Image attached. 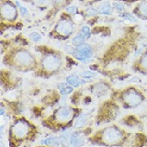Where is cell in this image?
<instances>
[{"instance_id": "6da1fadb", "label": "cell", "mask_w": 147, "mask_h": 147, "mask_svg": "<svg viewBox=\"0 0 147 147\" xmlns=\"http://www.w3.org/2000/svg\"><path fill=\"white\" fill-rule=\"evenodd\" d=\"M4 63L20 71L32 70L38 66L35 57L25 49H15L7 54Z\"/></svg>"}, {"instance_id": "7a4b0ae2", "label": "cell", "mask_w": 147, "mask_h": 147, "mask_svg": "<svg viewBox=\"0 0 147 147\" xmlns=\"http://www.w3.org/2000/svg\"><path fill=\"white\" fill-rule=\"evenodd\" d=\"M100 140L106 146H121L128 140V134L121 128L114 125L105 128L101 131Z\"/></svg>"}, {"instance_id": "3957f363", "label": "cell", "mask_w": 147, "mask_h": 147, "mask_svg": "<svg viewBox=\"0 0 147 147\" xmlns=\"http://www.w3.org/2000/svg\"><path fill=\"white\" fill-rule=\"evenodd\" d=\"M119 100L121 101L123 108L134 109L144 102V96L141 90L137 89L136 87L130 86L119 92Z\"/></svg>"}, {"instance_id": "277c9868", "label": "cell", "mask_w": 147, "mask_h": 147, "mask_svg": "<svg viewBox=\"0 0 147 147\" xmlns=\"http://www.w3.org/2000/svg\"><path fill=\"white\" fill-rule=\"evenodd\" d=\"M62 64L63 62L60 55L53 52L45 53L40 61L41 70L45 73L52 74V75L59 71V69L62 67Z\"/></svg>"}, {"instance_id": "5b68a950", "label": "cell", "mask_w": 147, "mask_h": 147, "mask_svg": "<svg viewBox=\"0 0 147 147\" xmlns=\"http://www.w3.org/2000/svg\"><path fill=\"white\" fill-rule=\"evenodd\" d=\"M30 132V124L25 119H18L10 129V136L14 141H21L29 136Z\"/></svg>"}, {"instance_id": "8992f818", "label": "cell", "mask_w": 147, "mask_h": 147, "mask_svg": "<svg viewBox=\"0 0 147 147\" xmlns=\"http://www.w3.org/2000/svg\"><path fill=\"white\" fill-rule=\"evenodd\" d=\"M74 30V25L73 22L68 20V18H62L58 21L54 28V31L53 34H55L56 38H62V39H67L69 38L73 33Z\"/></svg>"}, {"instance_id": "52a82bcc", "label": "cell", "mask_w": 147, "mask_h": 147, "mask_svg": "<svg viewBox=\"0 0 147 147\" xmlns=\"http://www.w3.org/2000/svg\"><path fill=\"white\" fill-rule=\"evenodd\" d=\"M75 116V109L70 107H62L54 112L53 119L59 124H67Z\"/></svg>"}, {"instance_id": "ba28073f", "label": "cell", "mask_w": 147, "mask_h": 147, "mask_svg": "<svg viewBox=\"0 0 147 147\" xmlns=\"http://www.w3.org/2000/svg\"><path fill=\"white\" fill-rule=\"evenodd\" d=\"M18 17V10L16 6L10 1H5L1 5V18L7 21L16 20Z\"/></svg>"}, {"instance_id": "9c48e42d", "label": "cell", "mask_w": 147, "mask_h": 147, "mask_svg": "<svg viewBox=\"0 0 147 147\" xmlns=\"http://www.w3.org/2000/svg\"><path fill=\"white\" fill-rule=\"evenodd\" d=\"M73 55H74V57L77 60H79V61L86 62V60L90 59L93 56V48H92L89 44L84 43L80 46H77Z\"/></svg>"}, {"instance_id": "30bf717a", "label": "cell", "mask_w": 147, "mask_h": 147, "mask_svg": "<svg viewBox=\"0 0 147 147\" xmlns=\"http://www.w3.org/2000/svg\"><path fill=\"white\" fill-rule=\"evenodd\" d=\"M132 68L135 72L147 76V52L144 53L136 60L133 63Z\"/></svg>"}, {"instance_id": "8fae6325", "label": "cell", "mask_w": 147, "mask_h": 147, "mask_svg": "<svg viewBox=\"0 0 147 147\" xmlns=\"http://www.w3.org/2000/svg\"><path fill=\"white\" fill-rule=\"evenodd\" d=\"M133 14L139 18L147 20V0H144L138 4L133 10Z\"/></svg>"}, {"instance_id": "7c38bea8", "label": "cell", "mask_w": 147, "mask_h": 147, "mask_svg": "<svg viewBox=\"0 0 147 147\" xmlns=\"http://www.w3.org/2000/svg\"><path fill=\"white\" fill-rule=\"evenodd\" d=\"M70 144L74 147H81L85 144L86 142V138L83 135V133L76 131V132H73L70 135Z\"/></svg>"}, {"instance_id": "4fadbf2b", "label": "cell", "mask_w": 147, "mask_h": 147, "mask_svg": "<svg viewBox=\"0 0 147 147\" xmlns=\"http://www.w3.org/2000/svg\"><path fill=\"white\" fill-rule=\"evenodd\" d=\"M41 144L44 145H49V146H59L62 144L61 138L57 136H50L46 138L43 141H41Z\"/></svg>"}, {"instance_id": "5bb4252c", "label": "cell", "mask_w": 147, "mask_h": 147, "mask_svg": "<svg viewBox=\"0 0 147 147\" xmlns=\"http://www.w3.org/2000/svg\"><path fill=\"white\" fill-rule=\"evenodd\" d=\"M96 11H98V13H99V14H102V15H111L112 7H111V5H110V3L104 2L98 7Z\"/></svg>"}, {"instance_id": "9a60e30c", "label": "cell", "mask_w": 147, "mask_h": 147, "mask_svg": "<svg viewBox=\"0 0 147 147\" xmlns=\"http://www.w3.org/2000/svg\"><path fill=\"white\" fill-rule=\"evenodd\" d=\"M66 82L69 85L74 86V87H77L83 84H85L86 81L84 79H80L79 77H77L76 76H69L66 77Z\"/></svg>"}, {"instance_id": "2e32d148", "label": "cell", "mask_w": 147, "mask_h": 147, "mask_svg": "<svg viewBox=\"0 0 147 147\" xmlns=\"http://www.w3.org/2000/svg\"><path fill=\"white\" fill-rule=\"evenodd\" d=\"M57 87L60 90V92H61V94L63 96L68 95L73 92V86L66 84V83H59L57 85Z\"/></svg>"}, {"instance_id": "e0dca14e", "label": "cell", "mask_w": 147, "mask_h": 147, "mask_svg": "<svg viewBox=\"0 0 147 147\" xmlns=\"http://www.w3.org/2000/svg\"><path fill=\"white\" fill-rule=\"evenodd\" d=\"M108 90H109V88L105 87V85H103V84H96L94 86V88H93V93L95 95H96L98 96H102L105 94H107Z\"/></svg>"}, {"instance_id": "ac0fdd59", "label": "cell", "mask_w": 147, "mask_h": 147, "mask_svg": "<svg viewBox=\"0 0 147 147\" xmlns=\"http://www.w3.org/2000/svg\"><path fill=\"white\" fill-rule=\"evenodd\" d=\"M87 119H88V115L84 113V114H81L78 119H76V121L75 123V127L76 128H79V127H83L86 125L87 123Z\"/></svg>"}, {"instance_id": "d6986e66", "label": "cell", "mask_w": 147, "mask_h": 147, "mask_svg": "<svg viewBox=\"0 0 147 147\" xmlns=\"http://www.w3.org/2000/svg\"><path fill=\"white\" fill-rule=\"evenodd\" d=\"M85 39H86V37L82 33H79V34H77L76 37H74L72 42H73L74 45L77 47V46H80V45L85 43Z\"/></svg>"}, {"instance_id": "ffe728a7", "label": "cell", "mask_w": 147, "mask_h": 147, "mask_svg": "<svg viewBox=\"0 0 147 147\" xmlns=\"http://www.w3.org/2000/svg\"><path fill=\"white\" fill-rule=\"evenodd\" d=\"M121 17L125 20H129V21H131V22H137V18L130 13H126V12L122 13L121 15Z\"/></svg>"}, {"instance_id": "44dd1931", "label": "cell", "mask_w": 147, "mask_h": 147, "mask_svg": "<svg viewBox=\"0 0 147 147\" xmlns=\"http://www.w3.org/2000/svg\"><path fill=\"white\" fill-rule=\"evenodd\" d=\"M96 76V74L91 71H83L80 73V76L83 78H86V79H89V78H93Z\"/></svg>"}, {"instance_id": "7402d4cb", "label": "cell", "mask_w": 147, "mask_h": 147, "mask_svg": "<svg viewBox=\"0 0 147 147\" xmlns=\"http://www.w3.org/2000/svg\"><path fill=\"white\" fill-rule=\"evenodd\" d=\"M29 37H30V39L32 41H34V42H39V41L41 40V36H40V34L37 33V32H32V33L30 34Z\"/></svg>"}, {"instance_id": "603a6c76", "label": "cell", "mask_w": 147, "mask_h": 147, "mask_svg": "<svg viewBox=\"0 0 147 147\" xmlns=\"http://www.w3.org/2000/svg\"><path fill=\"white\" fill-rule=\"evenodd\" d=\"M16 5H17V7L18 8V10H20V12L22 14L23 16H28V15H29V11L27 10V8L24 7L23 6H21V5L20 4V2L16 1Z\"/></svg>"}, {"instance_id": "cb8c5ba5", "label": "cell", "mask_w": 147, "mask_h": 147, "mask_svg": "<svg viewBox=\"0 0 147 147\" xmlns=\"http://www.w3.org/2000/svg\"><path fill=\"white\" fill-rule=\"evenodd\" d=\"M81 33L84 35L86 38H89V37L91 36V31H90L89 27H87V26L83 27L82 30H81Z\"/></svg>"}, {"instance_id": "d4e9b609", "label": "cell", "mask_w": 147, "mask_h": 147, "mask_svg": "<svg viewBox=\"0 0 147 147\" xmlns=\"http://www.w3.org/2000/svg\"><path fill=\"white\" fill-rule=\"evenodd\" d=\"M113 7L116 8L119 12H123L124 9H125V8H124V5L122 3H121V2H114L113 3Z\"/></svg>"}, {"instance_id": "484cf974", "label": "cell", "mask_w": 147, "mask_h": 147, "mask_svg": "<svg viewBox=\"0 0 147 147\" xmlns=\"http://www.w3.org/2000/svg\"><path fill=\"white\" fill-rule=\"evenodd\" d=\"M53 2L56 7H63L68 3L67 0H53Z\"/></svg>"}, {"instance_id": "4316f807", "label": "cell", "mask_w": 147, "mask_h": 147, "mask_svg": "<svg viewBox=\"0 0 147 147\" xmlns=\"http://www.w3.org/2000/svg\"><path fill=\"white\" fill-rule=\"evenodd\" d=\"M32 2L37 6H47L49 4V0H32Z\"/></svg>"}, {"instance_id": "83f0119b", "label": "cell", "mask_w": 147, "mask_h": 147, "mask_svg": "<svg viewBox=\"0 0 147 147\" xmlns=\"http://www.w3.org/2000/svg\"><path fill=\"white\" fill-rule=\"evenodd\" d=\"M65 11L67 12V13H69V14H76L77 13V7H76V6H71V7H66V9H65Z\"/></svg>"}, {"instance_id": "f1b7e54d", "label": "cell", "mask_w": 147, "mask_h": 147, "mask_svg": "<svg viewBox=\"0 0 147 147\" xmlns=\"http://www.w3.org/2000/svg\"><path fill=\"white\" fill-rule=\"evenodd\" d=\"M86 13L88 16H95V15H96V13H98V11H96L95 8L88 7V8H86Z\"/></svg>"}, {"instance_id": "f546056e", "label": "cell", "mask_w": 147, "mask_h": 147, "mask_svg": "<svg viewBox=\"0 0 147 147\" xmlns=\"http://www.w3.org/2000/svg\"><path fill=\"white\" fill-rule=\"evenodd\" d=\"M4 111H5V110H4V108L2 107V109H1V113H0V114L3 115V114H4Z\"/></svg>"}, {"instance_id": "4dcf8cb0", "label": "cell", "mask_w": 147, "mask_h": 147, "mask_svg": "<svg viewBox=\"0 0 147 147\" xmlns=\"http://www.w3.org/2000/svg\"><path fill=\"white\" fill-rule=\"evenodd\" d=\"M125 1H136V0H125Z\"/></svg>"}, {"instance_id": "1f68e13d", "label": "cell", "mask_w": 147, "mask_h": 147, "mask_svg": "<svg viewBox=\"0 0 147 147\" xmlns=\"http://www.w3.org/2000/svg\"><path fill=\"white\" fill-rule=\"evenodd\" d=\"M41 147H42V146H41Z\"/></svg>"}]
</instances>
